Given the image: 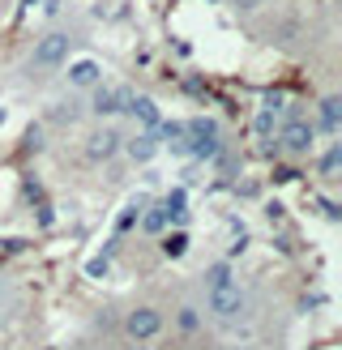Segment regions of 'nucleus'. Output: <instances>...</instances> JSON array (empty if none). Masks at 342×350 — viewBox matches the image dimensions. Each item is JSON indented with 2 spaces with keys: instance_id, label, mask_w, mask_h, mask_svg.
<instances>
[{
  "instance_id": "f257e3e1",
  "label": "nucleus",
  "mask_w": 342,
  "mask_h": 350,
  "mask_svg": "<svg viewBox=\"0 0 342 350\" xmlns=\"http://www.w3.org/2000/svg\"><path fill=\"white\" fill-rule=\"evenodd\" d=\"M210 317L214 321H222V325H239L244 321V312H248V295H244V286L235 282V278H227V282H214L210 286Z\"/></svg>"
},
{
  "instance_id": "f03ea898",
  "label": "nucleus",
  "mask_w": 342,
  "mask_h": 350,
  "mask_svg": "<svg viewBox=\"0 0 342 350\" xmlns=\"http://www.w3.org/2000/svg\"><path fill=\"white\" fill-rule=\"evenodd\" d=\"M163 329H167V317L154 304H137L124 317V338L129 342H159Z\"/></svg>"
},
{
  "instance_id": "7ed1b4c3",
  "label": "nucleus",
  "mask_w": 342,
  "mask_h": 350,
  "mask_svg": "<svg viewBox=\"0 0 342 350\" xmlns=\"http://www.w3.org/2000/svg\"><path fill=\"white\" fill-rule=\"evenodd\" d=\"M68 34L64 30H47L39 43H34V51H30V64L34 68H56V64H64L68 60Z\"/></svg>"
},
{
  "instance_id": "20e7f679",
  "label": "nucleus",
  "mask_w": 342,
  "mask_h": 350,
  "mask_svg": "<svg viewBox=\"0 0 342 350\" xmlns=\"http://www.w3.org/2000/svg\"><path fill=\"white\" fill-rule=\"evenodd\" d=\"M313 142H317V124L304 116H291L282 124V150L295 154V159H304V154H313Z\"/></svg>"
},
{
  "instance_id": "39448f33",
  "label": "nucleus",
  "mask_w": 342,
  "mask_h": 350,
  "mask_svg": "<svg viewBox=\"0 0 342 350\" xmlns=\"http://www.w3.org/2000/svg\"><path fill=\"white\" fill-rule=\"evenodd\" d=\"M120 137L116 129H98V133H90V142H86V159L90 163H107V159H116V150H120Z\"/></svg>"
},
{
  "instance_id": "423d86ee",
  "label": "nucleus",
  "mask_w": 342,
  "mask_h": 350,
  "mask_svg": "<svg viewBox=\"0 0 342 350\" xmlns=\"http://www.w3.org/2000/svg\"><path fill=\"white\" fill-rule=\"evenodd\" d=\"M184 150H193L197 159H210V154H218V137H214V124H210V120L188 129V146H184Z\"/></svg>"
},
{
  "instance_id": "0eeeda50",
  "label": "nucleus",
  "mask_w": 342,
  "mask_h": 350,
  "mask_svg": "<svg viewBox=\"0 0 342 350\" xmlns=\"http://www.w3.org/2000/svg\"><path fill=\"white\" fill-rule=\"evenodd\" d=\"M171 325H176V334H180V338H201L205 317H201V308L180 304V308H176V317H171Z\"/></svg>"
},
{
  "instance_id": "6e6552de",
  "label": "nucleus",
  "mask_w": 342,
  "mask_h": 350,
  "mask_svg": "<svg viewBox=\"0 0 342 350\" xmlns=\"http://www.w3.org/2000/svg\"><path fill=\"white\" fill-rule=\"evenodd\" d=\"M103 81V68L94 60H77V64H68V85L73 90H94V85Z\"/></svg>"
},
{
  "instance_id": "1a4fd4ad",
  "label": "nucleus",
  "mask_w": 342,
  "mask_h": 350,
  "mask_svg": "<svg viewBox=\"0 0 342 350\" xmlns=\"http://www.w3.org/2000/svg\"><path fill=\"white\" fill-rule=\"evenodd\" d=\"M313 124H317L321 133H338V124H342V98H338V94H325V98H321V111H317Z\"/></svg>"
},
{
  "instance_id": "9d476101",
  "label": "nucleus",
  "mask_w": 342,
  "mask_h": 350,
  "mask_svg": "<svg viewBox=\"0 0 342 350\" xmlns=\"http://www.w3.org/2000/svg\"><path fill=\"white\" fill-rule=\"evenodd\" d=\"M129 107V94H120V90H103V81L94 85V111L98 116H120Z\"/></svg>"
},
{
  "instance_id": "9b49d317",
  "label": "nucleus",
  "mask_w": 342,
  "mask_h": 350,
  "mask_svg": "<svg viewBox=\"0 0 342 350\" xmlns=\"http://www.w3.org/2000/svg\"><path fill=\"white\" fill-rule=\"evenodd\" d=\"M167 226H171V201L146 209V218H142V231H146V235H163Z\"/></svg>"
},
{
  "instance_id": "f8f14e48",
  "label": "nucleus",
  "mask_w": 342,
  "mask_h": 350,
  "mask_svg": "<svg viewBox=\"0 0 342 350\" xmlns=\"http://www.w3.org/2000/svg\"><path fill=\"white\" fill-rule=\"evenodd\" d=\"M120 146L129 150V159H133V163L154 159V137H146V133H142V137H133V142H120Z\"/></svg>"
},
{
  "instance_id": "ddd939ff",
  "label": "nucleus",
  "mask_w": 342,
  "mask_h": 350,
  "mask_svg": "<svg viewBox=\"0 0 342 350\" xmlns=\"http://www.w3.org/2000/svg\"><path fill=\"white\" fill-rule=\"evenodd\" d=\"M129 107H133V116L142 120L146 129H154V124H159V111H154V103H150V98H129Z\"/></svg>"
},
{
  "instance_id": "4468645a",
  "label": "nucleus",
  "mask_w": 342,
  "mask_h": 350,
  "mask_svg": "<svg viewBox=\"0 0 342 350\" xmlns=\"http://www.w3.org/2000/svg\"><path fill=\"white\" fill-rule=\"evenodd\" d=\"M338 167H342V146H330V150H325V159H321V171L325 175H338Z\"/></svg>"
},
{
  "instance_id": "2eb2a0df",
  "label": "nucleus",
  "mask_w": 342,
  "mask_h": 350,
  "mask_svg": "<svg viewBox=\"0 0 342 350\" xmlns=\"http://www.w3.org/2000/svg\"><path fill=\"white\" fill-rule=\"evenodd\" d=\"M231 269L227 265H210V273H205V286H214V282H227Z\"/></svg>"
},
{
  "instance_id": "dca6fc26",
  "label": "nucleus",
  "mask_w": 342,
  "mask_h": 350,
  "mask_svg": "<svg viewBox=\"0 0 342 350\" xmlns=\"http://www.w3.org/2000/svg\"><path fill=\"white\" fill-rule=\"evenodd\" d=\"M261 5H265V0H231V9H235V13H256Z\"/></svg>"
},
{
  "instance_id": "f3484780",
  "label": "nucleus",
  "mask_w": 342,
  "mask_h": 350,
  "mask_svg": "<svg viewBox=\"0 0 342 350\" xmlns=\"http://www.w3.org/2000/svg\"><path fill=\"white\" fill-rule=\"evenodd\" d=\"M5 299H9V282L0 278V308H5Z\"/></svg>"
}]
</instances>
